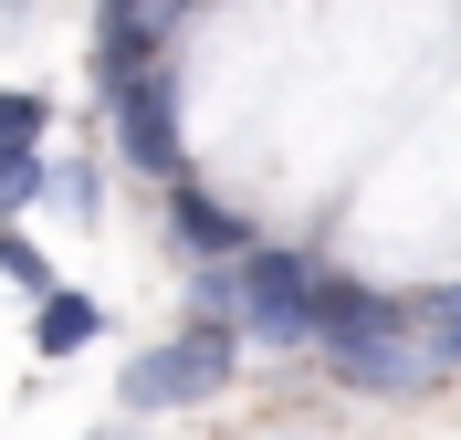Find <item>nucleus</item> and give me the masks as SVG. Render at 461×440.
<instances>
[{"label":"nucleus","instance_id":"f257e3e1","mask_svg":"<svg viewBox=\"0 0 461 440\" xmlns=\"http://www.w3.org/2000/svg\"><path fill=\"white\" fill-rule=\"evenodd\" d=\"M230 356H241L230 325H189V336H168L126 367V409H200V399L230 388Z\"/></svg>","mask_w":461,"mask_h":440},{"label":"nucleus","instance_id":"f03ea898","mask_svg":"<svg viewBox=\"0 0 461 440\" xmlns=\"http://www.w3.org/2000/svg\"><path fill=\"white\" fill-rule=\"evenodd\" d=\"M241 336L252 346H315V263L304 252H241Z\"/></svg>","mask_w":461,"mask_h":440},{"label":"nucleus","instance_id":"7ed1b4c3","mask_svg":"<svg viewBox=\"0 0 461 440\" xmlns=\"http://www.w3.org/2000/svg\"><path fill=\"white\" fill-rule=\"evenodd\" d=\"M409 325H420V304H399V293H377V283H346V273H315V346L325 356L409 346Z\"/></svg>","mask_w":461,"mask_h":440},{"label":"nucleus","instance_id":"20e7f679","mask_svg":"<svg viewBox=\"0 0 461 440\" xmlns=\"http://www.w3.org/2000/svg\"><path fill=\"white\" fill-rule=\"evenodd\" d=\"M115 94V137H126V157H137L147 178H178V85H168V63H137Z\"/></svg>","mask_w":461,"mask_h":440},{"label":"nucleus","instance_id":"39448f33","mask_svg":"<svg viewBox=\"0 0 461 440\" xmlns=\"http://www.w3.org/2000/svg\"><path fill=\"white\" fill-rule=\"evenodd\" d=\"M168 220H178L189 252H210V263H241V252H252V220L221 210V200H200V189H168Z\"/></svg>","mask_w":461,"mask_h":440},{"label":"nucleus","instance_id":"423d86ee","mask_svg":"<svg viewBox=\"0 0 461 440\" xmlns=\"http://www.w3.org/2000/svg\"><path fill=\"white\" fill-rule=\"evenodd\" d=\"M346 388H367V399H399V388L430 378V356H409V346H357V356H325Z\"/></svg>","mask_w":461,"mask_h":440},{"label":"nucleus","instance_id":"0eeeda50","mask_svg":"<svg viewBox=\"0 0 461 440\" xmlns=\"http://www.w3.org/2000/svg\"><path fill=\"white\" fill-rule=\"evenodd\" d=\"M95 325H105V315H95L85 293H42V315H32V346H42V356H74V346H95Z\"/></svg>","mask_w":461,"mask_h":440},{"label":"nucleus","instance_id":"6e6552de","mask_svg":"<svg viewBox=\"0 0 461 440\" xmlns=\"http://www.w3.org/2000/svg\"><path fill=\"white\" fill-rule=\"evenodd\" d=\"M420 336H430V367H461V283L420 304Z\"/></svg>","mask_w":461,"mask_h":440},{"label":"nucleus","instance_id":"1a4fd4ad","mask_svg":"<svg viewBox=\"0 0 461 440\" xmlns=\"http://www.w3.org/2000/svg\"><path fill=\"white\" fill-rule=\"evenodd\" d=\"M42 189H53V168H42V147H22V157H0V220H11V210H32Z\"/></svg>","mask_w":461,"mask_h":440},{"label":"nucleus","instance_id":"9d476101","mask_svg":"<svg viewBox=\"0 0 461 440\" xmlns=\"http://www.w3.org/2000/svg\"><path fill=\"white\" fill-rule=\"evenodd\" d=\"M42 126H53V105H42V94H0V157L42 147Z\"/></svg>","mask_w":461,"mask_h":440},{"label":"nucleus","instance_id":"9b49d317","mask_svg":"<svg viewBox=\"0 0 461 440\" xmlns=\"http://www.w3.org/2000/svg\"><path fill=\"white\" fill-rule=\"evenodd\" d=\"M0 283H22L32 304H42V293H53V263H42V252H32L22 231H11V220H0Z\"/></svg>","mask_w":461,"mask_h":440}]
</instances>
